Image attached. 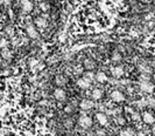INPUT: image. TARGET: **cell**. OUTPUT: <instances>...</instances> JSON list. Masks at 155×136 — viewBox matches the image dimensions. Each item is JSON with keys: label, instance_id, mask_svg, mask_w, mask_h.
Segmentation results:
<instances>
[{"label": "cell", "instance_id": "cell-1", "mask_svg": "<svg viewBox=\"0 0 155 136\" xmlns=\"http://www.w3.org/2000/svg\"><path fill=\"white\" fill-rule=\"evenodd\" d=\"M78 123H79V126L82 128L87 129V128H90V127L92 126V119L90 117V116H87V115H83V116L79 117Z\"/></svg>", "mask_w": 155, "mask_h": 136}, {"label": "cell", "instance_id": "cell-2", "mask_svg": "<svg viewBox=\"0 0 155 136\" xmlns=\"http://www.w3.org/2000/svg\"><path fill=\"white\" fill-rule=\"evenodd\" d=\"M111 100L114 101V102H123L125 101V95L120 92V90H113L111 93Z\"/></svg>", "mask_w": 155, "mask_h": 136}, {"label": "cell", "instance_id": "cell-3", "mask_svg": "<svg viewBox=\"0 0 155 136\" xmlns=\"http://www.w3.org/2000/svg\"><path fill=\"white\" fill-rule=\"evenodd\" d=\"M140 89L145 93H153L154 92V84L149 81H144L140 83Z\"/></svg>", "mask_w": 155, "mask_h": 136}, {"label": "cell", "instance_id": "cell-4", "mask_svg": "<svg viewBox=\"0 0 155 136\" xmlns=\"http://www.w3.org/2000/svg\"><path fill=\"white\" fill-rule=\"evenodd\" d=\"M141 119H142V121L146 123V125H153V123H155V116L152 113H149V112L142 113Z\"/></svg>", "mask_w": 155, "mask_h": 136}, {"label": "cell", "instance_id": "cell-5", "mask_svg": "<svg viewBox=\"0 0 155 136\" xmlns=\"http://www.w3.org/2000/svg\"><path fill=\"white\" fill-rule=\"evenodd\" d=\"M54 96H55L56 100H58V101H64L67 98V93H66V90L62 89V88H56L54 90Z\"/></svg>", "mask_w": 155, "mask_h": 136}, {"label": "cell", "instance_id": "cell-6", "mask_svg": "<svg viewBox=\"0 0 155 136\" xmlns=\"http://www.w3.org/2000/svg\"><path fill=\"white\" fill-rule=\"evenodd\" d=\"M111 73H112V75L115 78V79H119L124 75V68L121 66H115L111 69Z\"/></svg>", "mask_w": 155, "mask_h": 136}, {"label": "cell", "instance_id": "cell-7", "mask_svg": "<svg viewBox=\"0 0 155 136\" xmlns=\"http://www.w3.org/2000/svg\"><path fill=\"white\" fill-rule=\"evenodd\" d=\"M27 34H28L29 38H32V39H36L37 36H38V33H37L36 28L33 26V25H29V26H27Z\"/></svg>", "mask_w": 155, "mask_h": 136}, {"label": "cell", "instance_id": "cell-8", "mask_svg": "<svg viewBox=\"0 0 155 136\" xmlns=\"http://www.w3.org/2000/svg\"><path fill=\"white\" fill-rule=\"evenodd\" d=\"M96 119H97V121L99 122V125H101V126H106L107 125V116L104 114V113H98L97 115H96Z\"/></svg>", "mask_w": 155, "mask_h": 136}, {"label": "cell", "instance_id": "cell-9", "mask_svg": "<svg viewBox=\"0 0 155 136\" xmlns=\"http://www.w3.org/2000/svg\"><path fill=\"white\" fill-rule=\"evenodd\" d=\"M21 7H22V9L25 11V12H32V9H33V4L29 1V0H22L21 1Z\"/></svg>", "mask_w": 155, "mask_h": 136}, {"label": "cell", "instance_id": "cell-10", "mask_svg": "<svg viewBox=\"0 0 155 136\" xmlns=\"http://www.w3.org/2000/svg\"><path fill=\"white\" fill-rule=\"evenodd\" d=\"M79 107H81V109H83V110H90V109H92V107H93V102L90 101V100H83V101L81 102Z\"/></svg>", "mask_w": 155, "mask_h": 136}, {"label": "cell", "instance_id": "cell-11", "mask_svg": "<svg viewBox=\"0 0 155 136\" xmlns=\"http://www.w3.org/2000/svg\"><path fill=\"white\" fill-rule=\"evenodd\" d=\"M96 80H97L98 82H100V83H105V82L109 80V78H107V75H106L104 72H98V73L96 74Z\"/></svg>", "mask_w": 155, "mask_h": 136}, {"label": "cell", "instance_id": "cell-12", "mask_svg": "<svg viewBox=\"0 0 155 136\" xmlns=\"http://www.w3.org/2000/svg\"><path fill=\"white\" fill-rule=\"evenodd\" d=\"M77 86H78L79 88H82V89H87L89 87H90V82H87L85 79H79L78 81H77Z\"/></svg>", "mask_w": 155, "mask_h": 136}, {"label": "cell", "instance_id": "cell-13", "mask_svg": "<svg viewBox=\"0 0 155 136\" xmlns=\"http://www.w3.org/2000/svg\"><path fill=\"white\" fill-rule=\"evenodd\" d=\"M92 97L95 98V100H100V98L103 97V90L101 89H99V88H95L93 90H92Z\"/></svg>", "mask_w": 155, "mask_h": 136}, {"label": "cell", "instance_id": "cell-14", "mask_svg": "<svg viewBox=\"0 0 155 136\" xmlns=\"http://www.w3.org/2000/svg\"><path fill=\"white\" fill-rule=\"evenodd\" d=\"M35 25L37 27H40V28H44L47 26V21L43 18H36L35 19Z\"/></svg>", "mask_w": 155, "mask_h": 136}, {"label": "cell", "instance_id": "cell-15", "mask_svg": "<svg viewBox=\"0 0 155 136\" xmlns=\"http://www.w3.org/2000/svg\"><path fill=\"white\" fill-rule=\"evenodd\" d=\"M55 82H56L57 86H63V84L67 83V78L63 76V75H57L56 79H55Z\"/></svg>", "mask_w": 155, "mask_h": 136}, {"label": "cell", "instance_id": "cell-16", "mask_svg": "<svg viewBox=\"0 0 155 136\" xmlns=\"http://www.w3.org/2000/svg\"><path fill=\"white\" fill-rule=\"evenodd\" d=\"M120 136H134V130L132 128H126L120 131Z\"/></svg>", "mask_w": 155, "mask_h": 136}, {"label": "cell", "instance_id": "cell-17", "mask_svg": "<svg viewBox=\"0 0 155 136\" xmlns=\"http://www.w3.org/2000/svg\"><path fill=\"white\" fill-rule=\"evenodd\" d=\"M95 78H96V75H95L93 73H91V72H87V73H85V74H84V78H83V79H85L87 82L91 83V82L93 81V79H95Z\"/></svg>", "mask_w": 155, "mask_h": 136}, {"label": "cell", "instance_id": "cell-18", "mask_svg": "<svg viewBox=\"0 0 155 136\" xmlns=\"http://www.w3.org/2000/svg\"><path fill=\"white\" fill-rule=\"evenodd\" d=\"M84 66H85L86 69H93L95 68V62H93L91 59H86L84 61Z\"/></svg>", "mask_w": 155, "mask_h": 136}, {"label": "cell", "instance_id": "cell-19", "mask_svg": "<svg viewBox=\"0 0 155 136\" xmlns=\"http://www.w3.org/2000/svg\"><path fill=\"white\" fill-rule=\"evenodd\" d=\"M1 56L4 58V59H11L12 58V52L9 51V49H7V48H3V51H1Z\"/></svg>", "mask_w": 155, "mask_h": 136}, {"label": "cell", "instance_id": "cell-20", "mask_svg": "<svg viewBox=\"0 0 155 136\" xmlns=\"http://www.w3.org/2000/svg\"><path fill=\"white\" fill-rule=\"evenodd\" d=\"M115 122H117V125H119V126H124V125H126V119L123 115H118V117L115 119Z\"/></svg>", "mask_w": 155, "mask_h": 136}, {"label": "cell", "instance_id": "cell-21", "mask_svg": "<svg viewBox=\"0 0 155 136\" xmlns=\"http://www.w3.org/2000/svg\"><path fill=\"white\" fill-rule=\"evenodd\" d=\"M146 103H147V106L148 107H150V108H154L155 107V98L154 97H147L146 98Z\"/></svg>", "mask_w": 155, "mask_h": 136}, {"label": "cell", "instance_id": "cell-22", "mask_svg": "<svg viewBox=\"0 0 155 136\" xmlns=\"http://www.w3.org/2000/svg\"><path fill=\"white\" fill-rule=\"evenodd\" d=\"M40 8H41V11H43V12H48L49 8H50V6H49L48 3H41V4H40Z\"/></svg>", "mask_w": 155, "mask_h": 136}, {"label": "cell", "instance_id": "cell-23", "mask_svg": "<svg viewBox=\"0 0 155 136\" xmlns=\"http://www.w3.org/2000/svg\"><path fill=\"white\" fill-rule=\"evenodd\" d=\"M112 60H113V61H120V60H121V54L118 53V52H115V53L112 55Z\"/></svg>", "mask_w": 155, "mask_h": 136}, {"label": "cell", "instance_id": "cell-24", "mask_svg": "<svg viewBox=\"0 0 155 136\" xmlns=\"http://www.w3.org/2000/svg\"><path fill=\"white\" fill-rule=\"evenodd\" d=\"M7 40L6 39H0V47L1 48H6L7 47Z\"/></svg>", "mask_w": 155, "mask_h": 136}, {"label": "cell", "instance_id": "cell-25", "mask_svg": "<svg viewBox=\"0 0 155 136\" xmlns=\"http://www.w3.org/2000/svg\"><path fill=\"white\" fill-rule=\"evenodd\" d=\"M138 105H139V107H140V108L146 107V106H147V103H146V98H142V100H140V101L138 102Z\"/></svg>", "mask_w": 155, "mask_h": 136}, {"label": "cell", "instance_id": "cell-26", "mask_svg": "<svg viewBox=\"0 0 155 136\" xmlns=\"http://www.w3.org/2000/svg\"><path fill=\"white\" fill-rule=\"evenodd\" d=\"M131 117H132L133 121H139V120H140V115H139L138 113H132Z\"/></svg>", "mask_w": 155, "mask_h": 136}, {"label": "cell", "instance_id": "cell-27", "mask_svg": "<svg viewBox=\"0 0 155 136\" xmlns=\"http://www.w3.org/2000/svg\"><path fill=\"white\" fill-rule=\"evenodd\" d=\"M6 33H7L8 35H13V34H14V32H13V28H12V27H6Z\"/></svg>", "mask_w": 155, "mask_h": 136}, {"label": "cell", "instance_id": "cell-28", "mask_svg": "<svg viewBox=\"0 0 155 136\" xmlns=\"http://www.w3.org/2000/svg\"><path fill=\"white\" fill-rule=\"evenodd\" d=\"M44 68V65L43 64H37V66L35 67V69H37V70H42Z\"/></svg>", "mask_w": 155, "mask_h": 136}, {"label": "cell", "instance_id": "cell-29", "mask_svg": "<svg viewBox=\"0 0 155 136\" xmlns=\"http://www.w3.org/2000/svg\"><path fill=\"white\" fill-rule=\"evenodd\" d=\"M64 110H66V113H71L72 112V107L71 106H67L66 108H64Z\"/></svg>", "mask_w": 155, "mask_h": 136}, {"label": "cell", "instance_id": "cell-30", "mask_svg": "<svg viewBox=\"0 0 155 136\" xmlns=\"http://www.w3.org/2000/svg\"><path fill=\"white\" fill-rule=\"evenodd\" d=\"M97 135H98V136H105V131H104V130H98V131H97Z\"/></svg>", "mask_w": 155, "mask_h": 136}, {"label": "cell", "instance_id": "cell-31", "mask_svg": "<svg viewBox=\"0 0 155 136\" xmlns=\"http://www.w3.org/2000/svg\"><path fill=\"white\" fill-rule=\"evenodd\" d=\"M150 18H153V13H149V14L146 17V20H149Z\"/></svg>", "mask_w": 155, "mask_h": 136}, {"label": "cell", "instance_id": "cell-32", "mask_svg": "<svg viewBox=\"0 0 155 136\" xmlns=\"http://www.w3.org/2000/svg\"><path fill=\"white\" fill-rule=\"evenodd\" d=\"M0 3H1V4H8L9 0H0Z\"/></svg>", "mask_w": 155, "mask_h": 136}, {"label": "cell", "instance_id": "cell-33", "mask_svg": "<svg viewBox=\"0 0 155 136\" xmlns=\"http://www.w3.org/2000/svg\"><path fill=\"white\" fill-rule=\"evenodd\" d=\"M138 136H146V135H145L144 133H139V134H138Z\"/></svg>", "mask_w": 155, "mask_h": 136}, {"label": "cell", "instance_id": "cell-34", "mask_svg": "<svg viewBox=\"0 0 155 136\" xmlns=\"http://www.w3.org/2000/svg\"><path fill=\"white\" fill-rule=\"evenodd\" d=\"M153 80H154V82H155V74H154V75H153Z\"/></svg>", "mask_w": 155, "mask_h": 136}, {"label": "cell", "instance_id": "cell-35", "mask_svg": "<svg viewBox=\"0 0 155 136\" xmlns=\"http://www.w3.org/2000/svg\"><path fill=\"white\" fill-rule=\"evenodd\" d=\"M154 6H155V0H154Z\"/></svg>", "mask_w": 155, "mask_h": 136}, {"label": "cell", "instance_id": "cell-36", "mask_svg": "<svg viewBox=\"0 0 155 136\" xmlns=\"http://www.w3.org/2000/svg\"><path fill=\"white\" fill-rule=\"evenodd\" d=\"M154 131H155V127H154Z\"/></svg>", "mask_w": 155, "mask_h": 136}]
</instances>
